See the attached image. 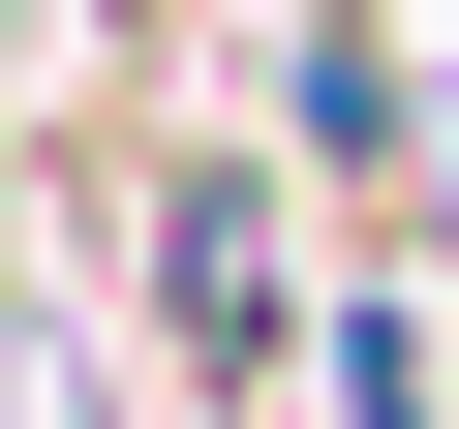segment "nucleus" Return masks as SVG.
I'll return each instance as SVG.
<instances>
[{"instance_id":"obj_1","label":"nucleus","mask_w":459,"mask_h":429,"mask_svg":"<svg viewBox=\"0 0 459 429\" xmlns=\"http://www.w3.org/2000/svg\"><path fill=\"white\" fill-rule=\"evenodd\" d=\"M307 153L276 123H184V153H123V337L184 368V398H276L307 368Z\"/></svg>"}]
</instances>
